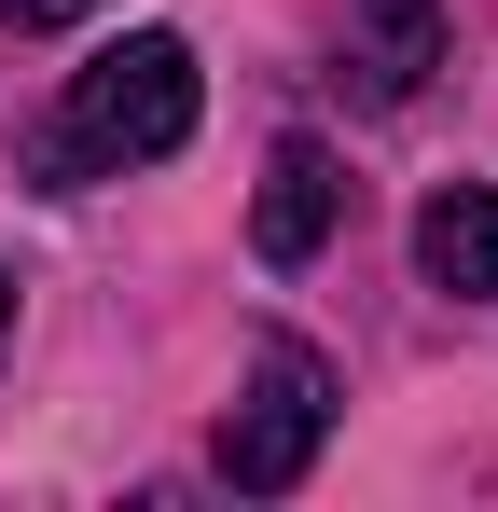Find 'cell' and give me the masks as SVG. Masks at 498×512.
Returning a JSON list of instances; mask_svg holds the SVG:
<instances>
[{"label": "cell", "instance_id": "obj_1", "mask_svg": "<svg viewBox=\"0 0 498 512\" xmlns=\"http://www.w3.org/2000/svg\"><path fill=\"white\" fill-rule=\"evenodd\" d=\"M194 111H208V84H194V42L180 28H125L111 56H83L70 97L14 139V167L42 180V194H83V180H125V167H166L180 139H194Z\"/></svg>", "mask_w": 498, "mask_h": 512}, {"label": "cell", "instance_id": "obj_2", "mask_svg": "<svg viewBox=\"0 0 498 512\" xmlns=\"http://www.w3.org/2000/svg\"><path fill=\"white\" fill-rule=\"evenodd\" d=\"M319 443H332V360L305 333H263L236 416H222V485H236V499H291V485L319 471Z\"/></svg>", "mask_w": 498, "mask_h": 512}, {"label": "cell", "instance_id": "obj_3", "mask_svg": "<svg viewBox=\"0 0 498 512\" xmlns=\"http://www.w3.org/2000/svg\"><path fill=\"white\" fill-rule=\"evenodd\" d=\"M443 70V0H346V42H332V84L360 111H415V84Z\"/></svg>", "mask_w": 498, "mask_h": 512}, {"label": "cell", "instance_id": "obj_4", "mask_svg": "<svg viewBox=\"0 0 498 512\" xmlns=\"http://www.w3.org/2000/svg\"><path fill=\"white\" fill-rule=\"evenodd\" d=\"M332 222H346V167H332L319 139H277L263 153V208H249V250L263 263H319Z\"/></svg>", "mask_w": 498, "mask_h": 512}, {"label": "cell", "instance_id": "obj_5", "mask_svg": "<svg viewBox=\"0 0 498 512\" xmlns=\"http://www.w3.org/2000/svg\"><path fill=\"white\" fill-rule=\"evenodd\" d=\"M415 277L457 291V305L498 291V194H485V180H443V194L415 208Z\"/></svg>", "mask_w": 498, "mask_h": 512}, {"label": "cell", "instance_id": "obj_6", "mask_svg": "<svg viewBox=\"0 0 498 512\" xmlns=\"http://www.w3.org/2000/svg\"><path fill=\"white\" fill-rule=\"evenodd\" d=\"M70 14H97V0H0V28H70Z\"/></svg>", "mask_w": 498, "mask_h": 512}, {"label": "cell", "instance_id": "obj_7", "mask_svg": "<svg viewBox=\"0 0 498 512\" xmlns=\"http://www.w3.org/2000/svg\"><path fill=\"white\" fill-rule=\"evenodd\" d=\"M0 360H14V277H0Z\"/></svg>", "mask_w": 498, "mask_h": 512}]
</instances>
